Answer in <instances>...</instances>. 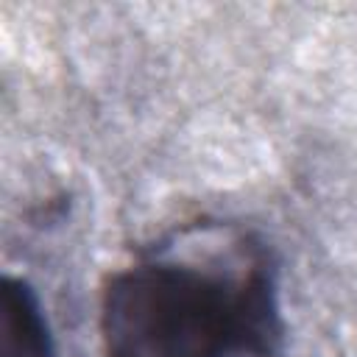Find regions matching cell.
<instances>
[{
    "label": "cell",
    "mask_w": 357,
    "mask_h": 357,
    "mask_svg": "<svg viewBox=\"0 0 357 357\" xmlns=\"http://www.w3.org/2000/svg\"><path fill=\"white\" fill-rule=\"evenodd\" d=\"M106 357H287L273 245L198 218L112 271L98 307Z\"/></svg>",
    "instance_id": "cell-1"
},
{
    "label": "cell",
    "mask_w": 357,
    "mask_h": 357,
    "mask_svg": "<svg viewBox=\"0 0 357 357\" xmlns=\"http://www.w3.org/2000/svg\"><path fill=\"white\" fill-rule=\"evenodd\" d=\"M0 357H56L39 293L28 279L11 273L0 290Z\"/></svg>",
    "instance_id": "cell-2"
}]
</instances>
